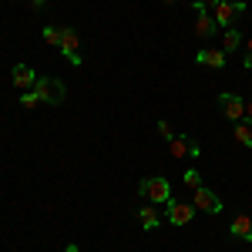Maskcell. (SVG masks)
Listing matches in <instances>:
<instances>
[{"label":"cell","instance_id":"8fae6325","mask_svg":"<svg viewBox=\"0 0 252 252\" xmlns=\"http://www.w3.org/2000/svg\"><path fill=\"white\" fill-rule=\"evenodd\" d=\"M229 235L239 239V242H252V219L249 215H235L232 225H229Z\"/></svg>","mask_w":252,"mask_h":252},{"label":"cell","instance_id":"277c9868","mask_svg":"<svg viewBox=\"0 0 252 252\" xmlns=\"http://www.w3.org/2000/svg\"><path fill=\"white\" fill-rule=\"evenodd\" d=\"M219 111L235 125V121L246 118V101H242L239 94H232V91H222V94H219Z\"/></svg>","mask_w":252,"mask_h":252},{"label":"cell","instance_id":"ac0fdd59","mask_svg":"<svg viewBox=\"0 0 252 252\" xmlns=\"http://www.w3.org/2000/svg\"><path fill=\"white\" fill-rule=\"evenodd\" d=\"M219 3H222V0H195L192 7H195V10H209V14H212L215 7H219Z\"/></svg>","mask_w":252,"mask_h":252},{"label":"cell","instance_id":"ba28073f","mask_svg":"<svg viewBox=\"0 0 252 252\" xmlns=\"http://www.w3.org/2000/svg\"><path fill=\"white\" fill-rule=\"evenodd\" d=\"M195 212H198V209H195L192 202H168V219H172V225H189V222H192L195 219Z\"/></svg>","mask_w":252,"mask_h":252},{"label":"cell","instance_id":"44dd1931","mask_svg":"<svg viewBox=\"0 0 252 252\" xmlns=\"http://www.w3.org/2000/svg\"><path fill=\"white\" fill-rule=\"evenodd\" d=\"M246 118L252 121V101H246Z\"/></svg>","mask_w":252,"mask_h":252},{"label":"cell","instance_id":"52a82bcc","mask_svg":"<svg viewBox=\"0 0 252 252\" xmlns=\"http://www.w3.org/2000/svg\"><path fill=\"white\" fill-rule=\"evenodd\" d=\"M168 148H172V158H198L202 155V148H198V141L192 135H175L168 141Z\"/></svg>","mask_w":252,"mask_h":252},{"label":"cell","instance_id":"2e32d148","mask_svg":"<svg viewBox=\"0 0 252 252\" xmlns=\"http://www.w3.org/2000/svg\"><path fill=\"white\" fill-rule=\"evenodd\" d=\"M44 40H47L51 47H61V27H54V24L44 27Z\"/></svg>","mask_w":252,"mask_h":252},{"label":"cell","instance_id":"5bb4252c","mask_svg":"<svg viewBox=\"0 0 252 252\" xmlns=\"http://www.w3.org/2000/svg\"><path fill=\"white\" fill-rule=\"evenodd\" d=\"M138 222H141L145 229H158V225H161V212L152 209V205H145V209H138Z\"/></svg>","mask_w":252,"mask_h":252},{"label":"cell","instance_id":"6da1fadb","mask_svg":"<svg viewBox=\"0 0 252 252\" xmlns=\"http://www.w3.org/2000/svg\"><path fill=\"white\" fill-rule=\"evenodd\" d=\"M138 195H141V198H148L152 205H168V202H172V182H168L165 175L145 178V182L138 185Z\"/></svg>","mask_w":252,"mask_h":252},{"label":"cell","instance_id":"d4e9b609","mask_svg":"<svg viewBox=\"0 0 252 252\" xmlns=\"http://www.w3.org/2000/svg\"><path fill=\"white\" fill-rule=\"evenodd\" d=\"M165 3H175V0H165Z\"/></svg>","mask_w":252,"mask_h":252},{"label":"cell","instance_id":"9c48e42d","mask_svg":"<svg viewBox=\"0 0 252 252\" xmlns=\"http://www.w3.org/2000/svg\"><path fill=\"white\" fill-rule=\"evenodd\" d=\"M225 51L222 47H205V51H198L195 54V64H202V67H212V71H222L225 67Z\"/></svg>","mask_w":252,"mask_h":252},{"label":"cell","instance_id":"7a4b0ae2","mask_svg":"<svg viewBox=\"0 0 252 252\" xmlns=\"http://www.w3.org/2000/svg\"><path fill=\"white\" fill-rule=\"evenodd\" d=\"M34 94H37L44 104H61V101H64V81H58V78H37Z\"/></svg>","mask_w":252,"mask_h":252},{"label":"cell","instance_id":"3957f363","mask_svg":"<svg viewBox=\"0 0 252 252\" xmlns=\"http://www.w3.org/2000/svg\"><path fill=\"white\" fill-rule=\"evenodd\" d=\"M61 54L71 61L74 67L78 64H84V58H81V37L74 27H61Z\"/></svg>","mask_w":252,"mask_h":252},{"label":"cell","instance_id":"e0dca14e","mask_svg":"<svg viewBox=\"0 0 252 252\" xmlns=\"http://www.w3.org/2000/svg\"><path fill=\"white\" fill-rule=\"evenodd\" d=\"M185 185H189L192 192H195V189H202V175L195 172V168H189V172H185Z\"/></svg>","mask_w":252,"mask_h":252},{"label":"cell","instance_id":"5b68a950","mask_svg":"<svg viewBox=\"0 0 252 252\" xmlns=\"http://www.w3.org/2000/svg\"><path fill=\"white\" fill-rule=\"evenodd\" d=\"M239 14H246V3H242V0H235V3L222 0V3H219V7L212 10L215 24H219V27H225V31H229V27L235 24V17H239Z\"/></svg>","mask_w":252,"mask_h":252},{"label":"cell","instance_id":"d6986e66","mask_svg":"<svg viewBox=\"0 0 252 252\" xmlns=\"http://www.w3.org/2000/svg\"><path fill=\"white\" fill-rule=\"evenodd\" d=\"M158 135L165 138V141H172V138H175V131H172V125H168V121H158Z\"/></svg>","mask_w":252,"mask_h":252},{"label":"cell","instance_id":"ffe728a7","mask_svg":"<svg viewBox=\"0 0 252 252\" xmlns=\"http://www.w3.org/2000/svg\"><path fill=\"white\" fill-rule=\"evenodd\" d=\"M20 104H24V108H37V104H40V97L34 94V91H27V94L20 97Z\"/></svg>","mask_w":252,"mask_h":252},{"label":"cell","instance_id":"603a6c76","mask_svg":"<svg viewBox=\"0 0 252 252\" xmlns=\"http://www.w3.org/2000/svg\"><path fill=\"white\" fill-rule=\"evenodd\" d=\"M31 3H34V7H44V3H47V0H31Z\"/></svg>","mask_w":252,"mask_h":252},{"label":"cell","instance_id":"4fadbf2b","mask_svg":"<svg viewBox=\"0 0 252 252\" xmlns=\"http://www.w3.org/2000/svg\"><path fill=\"white\" fill-rule=\"evenodd\" d=\"M232 135H235V141H239L242 148H252V121H249V118H242V121H235Z\"/></svg>","mask_w":252,"mask_h":252},{"label":"cell","instance_id":"7402d4cb","mask_svg":"<svg viewBox=\"0 0 252 252\" xmlns=\"http://www.w3.org/2000/svg\"><path fill=\"white\" fill-rule=\"evenodd\" d=\"M61 252H78V246H64V249H61Z\"/></svg>","mask_w":252,"mask_h":252},{"label":"cell","instance_id":"7c38bea8","mask_svg":"<svg viewBox=\"0 0 252 252\" xmlns=\"http://www.w3.org/2000/svg\"><path fill=\"white\" fill-rule=\"evenodd\" d=\"M10 74H14V78H10V81H14V88H20V91H27V88H31V91H34V84H37V74H34L27 64H17Z\"/></svg>","mask_w":252,"mask_h":252},{"label":"cell","instance_id":"30bf717a","mask_svg":"<svg viewBox=\"0 0 252 252\" xmlns=\"http://www.w3.org/2000/svg\"><path fill=\"white\" fill-rule=\"evenodd\" d=\"M198 14V20H195V34L202 40H212L215 37V31H219V24H215V17L209 14V10H195Z\"/></svg>","mask_w":252,"mask_h":252},{"label":"cell","instance_id":"9a60e30c","mask_svg":"<svg viewBox=\"0 0 252 252\" xmlns=\"http://www.w3.org/2000/svg\"><path fill=\"white\" fill-rule=\"evenodd\" d=\"M239 47H242V34H239L235 27H229V31H225V37H222V51H225V54H232V51H239Z\"/></svg>","mask_w":252,"mask_h":252},{"label":"cell","instance_id":"cb8c5ba5","mask_svg":"<svg viewBox=\"0 0 252 252\" xmlns=\"http://www.w3.org/2000/svg\"><path fill=\"white\" fill-rule=\"evenodd\" d=\"M249 54H252V37H249Z\"/></svg>","mask_w":252,"mask_h":252},{"label":"cell","instance_id":"8992f818","mask_svg":"<svg viewBox=\"0 0 252 252\" xmlns=\"http://www.w3.org/2000/svg\"><path fill=\"white\" fill-rule=\"evenodd\" d=\"M192 205H195V209H202V212H209V215H219V212H222V198H219L212 189H205V185L192 192Z\"/></svg>","mask_w":252,"mask_h":252}]
</instances>
